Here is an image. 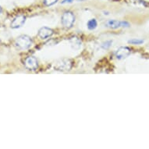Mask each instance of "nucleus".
I'll return each instance as SVG.
<instances>
[{
	"mask_svg": "<svg viewBox=\"0 0 149 149\" xmlns=\"http://www.w3.org/2000/svg\"><path fill=\"white\" fill-rule=\"evenodd\" d=\"M32 45L31 38L27 35H20L15 41V46L20 50L28 49Z\"/></svg>",
	"mask_w": 149,
	"mask_h": 149,
	"instance_id": "f257e3e1",
	"label": "nucleus"
},
{
	"mask_svg": "<svg viewBox=\"0 0 149 149\" xmlns=\"http://www.w3.org/2000/svg\"><path fill=\"white\" fill-rule=\"evenodd\" d=\"M62 24L66 28H70L75 21V17L71 12H65L62 16Z\"/></svg>",
	"mask_w": 149,
	"mask_h": 149,
	"instance_id": "f03ea898",
	"label": "nucleus"
},
{
	"mask_svg": "<svg viewBox=\"0 0 149 149\" xmlns=\"http://www.w3.org/2000/svg\"><path fill=\"white\" fill-rule=\"evenodd\" d=\"M72 67V63L70 59H61L56 63L55 69L59 71H69Z\"/></svg>",
	"mask_w": 149,
	"mask_h": 149,
	"instance_id": "7ed1b4c3",
	"label": "nucleus"
},
{
	"mask_svg": "<svg viewBox=\"0 0 149 149\" xmlns=\"http://www.w3.org/2000/svg\"><path fill=\"white\" fill-rule=\"evenodd\" d=\"M24 65L26 68L28 69L29 70H36L38 67V60L34 56H29L27 57V59H25Z\"/></svg>",
	"mask_w": 149,
	"mask_h": 149,
	"instance_id": "20e7f679",
	"label": "nucleus"
},
{
	"mask_svg": "<svg viewBox=\"0 0 149 149\" xmlns=\"http://www.w3.org/2000/svg\"><path fill=\"white\" fill-rule=\"evenodd\" d=\"M131 53V50L128 47H120L116 52V57L118 59H123L127 58Z\"/></svg>",
	"mask_w": 149,
	"mask_h": 149,
	"instance_id": "39448f33",
	"label": "nucleus"
},
{
	"mask_svg": "<svg viewBox=\"0 0 149 149\" xmlns=\"http://www.w3.org/2000/svg\"><path fill=\"white\" fill-rule=\"evenodd\" d=\"M25 20H26V17L24 16H23V15L17 16L11 22V27L13 28V29H17V28L21 27L24 24Z\"/></svg>",
	"mask_w": 149,
	"mask_h": 149,
	"instance_id": "423d86ee",
	"label": "nucleus"
},
{
	"mask_svg": "<svg viewBox=\"0 0 149 149\" xmlns=\"http://www.w3.org/2000/svg\"><path fill=\"white\" fill-rule=\"evenodd\" d=\"M52 34H53V31L49 27H43L38 31V36L41 38V39H48Z\"/></svg>",
	"mask_w": 149,
	"mask_h": 149,
	"instance_id": "0eeeda50",
	"label": "nucleus"
},
{
	"mask_svg": "<svg viewBox=\"0 0 149 149\" xmlns=\"http://www.w3.org/2000/svg\"><path fill=\"white\" fill-rule=\"evenodd\" d=\"M106 27H109L111 29H117L121 27V21H118L116 20H109L106 22Z\"/></svg>",
	"mask_w": 149,
	"mask_h": 149,
	"instance_id": "6e6552de",
	"label": "nucleus"
},
{
	"mask_svg": "<svg viewBox=\"0 0 149 149\" xmlns=\"http://www.w3.org/2000/svg\"><path fill=\"white\" fill-rule=\"evenodd\" d=\"M70 44L72 48L74 49H80V47L81 46V40L79 39L77 37H73L70 39Z\"/></svg>",
	"mask_w": 149,
	"mask_h": 149,
	"instance_id": "1a4fd4ad",
	"label": "nucleus"
},
{
	"mask_svg": "<svg viewBox=\"0 0 149 149\" xmlns=\"http://www.w3.org/2000/svg\"><path fill=\"white\" fill-rule=\"evenodd\" d=\"M98 23L95 19H91L88 22V28L89 30H95L97 27Z\"/></svg>",
	"mask_w": 149,
	"mask_h": 149,
	"instance_id": "9d476101",
	"label": "nucleus"
},
{
	"mask_svg": "<svg viewBox=\"0 0 149 149\" xmlns=\"http://www.w3.org/2000/svg\"><path fill=\"white\" fill-rule=\"evenodd\" d=\"M128 43L131 45H141L144 43V40L137 39V38H134V39L129 40Z\"/></svg>",
	"mask_w": 149,
	"mask_h": 149,
	"instance_id": "9b49d317",
	"label": "nucleus"
},
{
	"mask_svg": "<svg viewBox=\"0 0 149 149\" xmlns=\"http://www.w3.org/2000/svg\"><path fill=\"white\" fill-rule=\"evenodd\" d=\"M112 44H113L112 41H106V42H103L102 44V48L104 49H109L111 47Z\"/></svg>",
	"mask_w": 149,
	"mask_h": 149,
	"instance_id": "f8f14e48",
	"label": "nucleus"
},
{
	"mask_svg": "<svg viewBox=\"0 0 149 149\" xmlns=\"http://www.w3.org/2000/svg\"><path fill=\"white\" fill-rule=\"evenodd\" d=\"M57 1L58 0H44V4L47 6H52L53 4L57 3Z\"/></svg>",
	"mask_w": 149,
	"mask_h": 149,
	"instance_id": "ddd939ff",
	"label": "nucleus"
},
{
	"mask_svg": "<svg viewBox=\"0 0 149 149\" xmlns=\"http://www.w3.org/2000/svg\"><path fill=\"white\" fill-rule=\"evenodd\" d=\"M130 26L127 21H121V27H129Z\"/></svg>",
	"mask_w": 149,
	"mask_h": 149,
	"instance_id": "4468645a",
	"label": "nucleus"
},
{
	"mask_svg": "<svg viewBox=\"0 0 149 149\" xmlns=\"http://www.w3.org/2000/svg\"><path fill=\"white\" fill-rule=\"evenodd\" d=\"M74 0H63V2H62V4H66V3H73Z\"/></svg>",
	"mask_w": 149,
	"mask_h": 149,
	"instance_id": "2eb2a0df",
	"label": "nucleus"
},
{
	"mask_svg": "<svg viewBox=\"0 0 149 149\" xmlns=\"http://www.w3.org/2000/svg\"><path fill=\"white\" fill-rule=\"evenodd\" d=\"M77 1H78V2H84L86 0H77Z\"/></svg>",
	"mask_w": 149,
	"mask_h": 149,
	"instance_id": "dca6fc26",
	"label": "nucleus"
},
{
	"mask_svg": "<svg viewBox=\"0 0 149 149\" xmlns=\"http://www.w3.org/2000/svg\"><path fill=\"white\" fill-rule=\"evenodd\" d=\"M1 13H2V8L0 6V14H1Z\"/></svg>",
	"mask_w": 149,
	"mask_h": 149,
	"instance_id": "f3484780",
	"label": "nucleus"
}]
</instances>
